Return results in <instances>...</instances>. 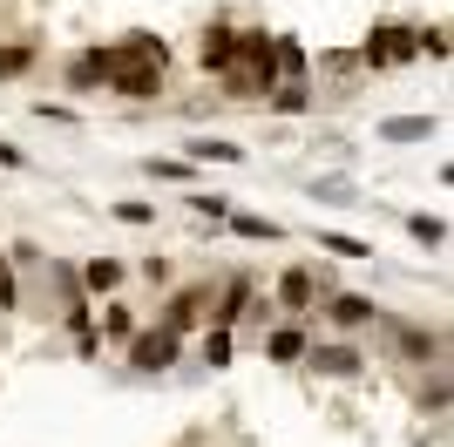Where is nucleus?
Instances as JSON below:
<instances>
[{
    "mask_svg": "<svg viewBox=\"0 0 454 447\" xmlns=\"http://www.w3.org/2000/svg\"><path fill=\"white\" fill-rule=\"evenodd\" d=\"M407 55H414V35H407V27H373V41H366V61H373V68L407 61Z\"/></svg>",
    "mask_w": 454,
    "mask_h": 447,
    "instance_id": "7ed1b4c3",
    "label": "nucleus"
},
{
    "mask_svg": "<svg viewBox=\"0 0 454 447\" xmlns=\"http://www.w3.org/2000/svg\"><path fill=\"white\" fill-rule=\"evenodd\" d=\"M387 143H427V136H434V122H427V115H400V122H387Z\"/></svg>",
    "mask_w": 454,
    "mask_h": 447,
    "instance_id": "1a4fd4ad",
    "label": "nucleus"
},
{
    "mask_svg": "<svg viewBox=\"0 0 454 447\" xmlns=\"http://www.w3.org/2000/svg\"><path fill=\"white\" fill-rule=\"evenodd\" d=\"M82 278H89V292H115V285H122V264H115V258H89Z\"/></svg>",
    "mask_w": 454,
    "mask_h": 447,
    "instance_id": "9b49d317",
    "label": "nucleus"
},
{
    "mask_svg": "<svg viewBox=\"0 0 454 447\" xmlns=\"http://www.w3.org/2000/svg\"><path fill=\"white\" fill-rule=\"evenodd\" d=\"M245 305H251V285L238 278V285L224 292V305H217V325H238V318H245Z\"/></svg>",
    "mask_w": 454,
    "mask_h": 447,
    "instance_id": "4468645a",
    "label": "nucleus"
},
{
    "mask_svg": "<svg viewBox=\"0 0 454 447\" xmlns=\"http://www.w3.org/2000/svg\"><path fill=\"white\" fill-rule=\"evenodd\" d=\"M190 210H197V217H210V224H217V217H224L231 204H224V197H190Z\"/></svg>",
    "mask_w": 454,
    "mask_h": 447,
    "instance_id": "4be33fe9",
    "label": "nucleus"
},
{
    "mask_svg": "<svg viewBox=\"0 0 454 447\" xmlns=\"http://www.w3.org/2000/svg\"><path fill=\"white\" fill-rule=\"evenodd\" d=\"M414 238H420V244H441L448 231H441V217H414Z\"/></svg>",
    "mask_w": 454,
    "mask_h": 447,
    "instance_id": "5701e85b",
    "label": "nucleus"
},
{
    "mask_svg": "<svg viewBox=\"0 0 454 447\" xmlns=\"http://www.w3.org/2000/svg\"><path fill=\"white\" fill-rule=\"evenodd\" d=\"M400 346H407L414 359H434V353H441L434 339H427V333H414V325H400Z\"/></svg>",
    "mask_w": 454,
    "mask_h": 447,
    "instance_id": "a211bd4d",
    "label": "nucleus"
},
{
    "mask_svg": "<svg viewBox=\"0 0 454 447\" xmlns=\"http://www.w3.org/2000/svg\"><path fill=\"white\" fill-rule=\"evenodd\" d=\"M115 217H122V224H156V210L150 204H115Z\"/></svg>",
    "mask_w": 454,
    "mask_h": 447,
    "instance_id": "b1692460",
    "label": "nucleus"
},
{
    "mask_svg": "<svg viewBox=\"0 0 454 447\" xmlns=\"http://www.w3.org/2000/svg\"><path fill=\"white\" fill-rule=\"evenodd\" d=\"M231 224H238V238H278V224H265V217H231Z\"/></svg>",
    "mask_w": 454,
    "mask_h": 447,
    "instance_id": "aec40b11",
    "label": "nucleus"
},
{
    "mask_svg": "<svg viewBox=\"0 0 454 447\" xmlns=\"http://www.w3.org/2000/svg\"><path fill=\"white\" fill-rule=\"evenodd\" d=\"M312 366H319V372H333V380H353V372H360L366 359L353 353V346H319V353H312Z\"/></svg>",
    "mask_w": 454,
    "mask_h": 447,
    "instance_id": "423d86ee",
    "label": "nucleus"
},
{
    "mask_svg": "<svg viewBox=\"0 0 454 447\" xmlns=\"http://www.w3.org/2000/svg\"><path fill=\"white\" fill-rule=\"evenodd\" d=\"M204 285H190V292H176V305L170 312H163V333H190V325H197V312H204Z\"/></svg>",
    "mask_w": 454,
    "mask_h": 447,
    "instance_id": "20e7f679",
    "label": "nucleus"
},
{
    "mask_svg": "<svg viewBox=\"0 0 454 447\" xmlns=\"http://www.w3.org/2000/svg\"><path fill=\"white\" fill-rule=\"evenodd\" d=\"M27 61H35V48H0V74H20Z\"/></svg>",
    "mask_w": 454,
    "mask_h": 447,
    "instance_id": "412c9836",
    "label": "nucleus"
},
{
    "mask_svg": "<svg viewBox=\"0 0 454 447\" xmlns=\"http://www.w3.org/2000/svg\"><path fill=\"white\" fill-rule=\"evenodd\" d=\"M333 318L340 325H366V318H380V305L373 298H333Z\"/></svg>",
    "mask_w": 454,
    "mask_h": 447,
    "instance_id": "9d476101",
    "label": "nucleus"
},
{
    "mask_svg": "<svg viewBox=\"0 0 454 447\" xmlns=\"http://www.w3.org/2000/svg\"><path fill=\"white\" fill-rule=\"evenodd\" d=\"M204 68H217V74L238 68V35H231V27H210L204 35Z\"/></svg>",
    "mask_w": 454,
    "mask_h": 447,
    "instance_id": "39448f33",
    "label": "nucleus"
},
{
    "mask_svg": "<svg viewBox=\"0 0 454 447\" xmlns=\"http://www.w3.org/2000/svg\"><path fill=\"white\" fill-rule=\"evenodd\" d=\"M102 333H109V339H129L136 333V312H129V305H109V312H102Z\"/></svg>",
    "mask_w": 454,
    "mask_h": 447,
    "instance_id": "dca6fc26",
    "label": "nucleus"
},
{
    "mask_svg": "<svg viewBox=\"0 0 454 447\" xmlns=\"http://www.w3.org/2000/svg\"><path fill=\"white\" fill-rule=\"evenodd\" d=\"M136 346H129V366L136 372H163V366H176V333H163V325H156V333H129Z\"/></svg>",
    "mask_w": 454,
    "mask_h": 447,
    "instance_id": "f03ea898",
    "label": "nucleus"
},
{
    "mask_svg": "<svg viewBox=\"0 0 454 447\" xmlns=\"http://www.w3.org/2000/svg\"><path fill=\"white\" fill-rule=\"evenodd\" d=\"M163 41H150V35H129L122 48H109V82L122 95H150L156 82H163Z\"/></svg>",
    "mask_w": 454,
    "mask_h": 447,
    "instance_id": "f257e3e1",
    "label": "nucleus"
},
{
    "mask_svg": "<svg viewBox=\"0 0 454 447\" xmlns=\"http://www.w3.org/2000/svg\"><path fill=\"white\" fill-rule=\"evenodd\" d=\"M204 359L210 366H231V325H217V333L204 339Z\"/></svg>",
    "mask_w": 454,
    "mask_h": 447,
    "instance_id": "f3484780",
    "label": "nucleus"
},
{
    "mask_svg": "<svg viewBox=\"0 0 454 447\" xmlns=\"http://www.w3.org/2000/svg\"><path fill=\"white\" fill-rule=\"evenodd\" d=\"M20 305V285H14V271H7V251H0V312H14Z\"/></svg>",
    "mask_w": 454,
    "mask_h": 447,
    "instance_id": "6ab92c4d",
    "label": "nucleus"
},
{
    "mask_svg": "<svg viewBox=\"0 0 454 447\" xmlns=\"http://www.w3.org/2000/svg\"><path fill=\"white\" fill-rule=\"evenodd\" d=\"M271 359H278V366L305 359V333H299V325H285V333H271Z\"/></svg>",
    "mask_w": 454,
    "mask_h": 447,
    "instance_id": "f8f14e48",
    "label": "nucleus"
},
{
    "mask_svg": "<svg viewBox=\"0 0 454 447\" xmlns=\"http://www.w3.org/2000/svg\"><path fill=\"white\" fill-rule=\"evenodd\" d=\"M190 163H245V149L224 143V136H197V143H190Z\"/></svg>",
    "mask_w": 454,
    "mask_h": 447,
    "instance_id": "0eeeda50",
    "label": "nucleus"
},
{
    "mask_svg": "<svg viewBox=\"0 0 454 447\" xmlns=\"http://www.w3.org/2000/svg\"><path fill=\"white\" fill-rule=\"evenodd\" d=\"M305 102H312V95H305V82H278V89H271V109H278V115H299Z\"/></svg>",
    "mask_w": 454,
    "mask_h": 447,
    "instance_id": "ddd939ff",
    "label": "nucleus"
},
{
    "mask_svg": "<svg viewBox=\"0 0 454 447\" xmlns=\"http://www.w3.org/2000/svg\"><path fill=\"white\" fill-rule=\"evenodd\" d=\"M278 298L292 305V312H305V305H312V271H305V264H292V271L278 278Z\"/></svg>",
    "mask_w": 454,
    "mask_h": 447,
    "instance_id": "6e6552de",
    "label": "nucleus"
},
{
    "mask_svg": "<svg viewBox=\"0 0 454 447\" xmlns=\"http://www.w3.org/2000/svg\"><path fill=\"white\" fill-rule=\"evenodd\" d=\"M319 244H325V251H340V258H373V251H366L360 238H346V231H319Z\"/></svg>",
    "mask_w": 454,
    "mask_h": 447,
    "instance_id": "2eb2a0df",
    "label": "nucleus"
}]
</instances>
